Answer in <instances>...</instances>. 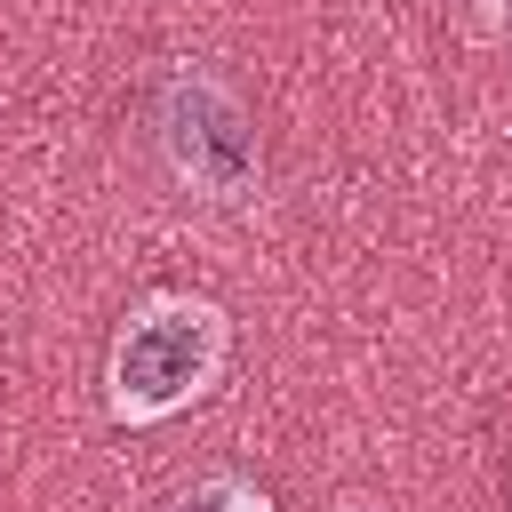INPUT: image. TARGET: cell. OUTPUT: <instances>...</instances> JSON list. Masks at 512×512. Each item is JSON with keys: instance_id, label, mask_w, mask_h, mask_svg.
Wrapping results in <instances>:
<instances>
[{"instance_id": "obj_3", "label": "cell", "mask_w": 512, "mask_h": 512, "mask_svg": "<svg viewBox=\"0 0 512 512\" xmlns=\"http://www.w3.org/2000/svg\"><path fill=\"white\" fill-rule=\"evenodd\" d=\"M168 512H272V504H264V488H248L240 472H216V480H200L192 496H176Z\"/></svg>"}, {"instance_id": "obj_2", "label": "cell", "mask_w": 512, "mask_h": 512, "mask_svg": "<svg viewBox=\"0 0 512 512\" xmlns=\"http://www.w3.org/2000/svg\"><path fill=\"white\" fill-rule=\"evenodd\" d=\"M160 152H168V168L192 184V192H208V200H248L256 192V176H264V144H256V120H248V104L208 72V64H176L168 80H160Z\"/></svg>"}, {"instance_id": "obj_5", "label": "cell", "mask_w": 512, "mask_h": 512, "mask_svg": "<svg viewBox=\"0 0 512 512\" xmlns=\"http://www.w3.org/2000/svg\"><path fill=\"white\" fill-rule=\"evenodd\" d=\"M504 8H512V0H504Z\"/></svg>"}, {"instance_id": "obj_1", "label": "cell", "mask_w": 512, "mask_h": 512, "mask_svg": "<svg viewBox=\"0 0 512 512\" xmlns=\"http://www.w3.org/2000/svg\"><path fill=\"white\" fill-rule=\"evenodd\" d=\"M232 328L208 296H152L144 312H128L120 344H112V416L120 424H160L176 408H192L216 376H224Z\"/></svg>"}, {"instance_id": "obj_4", "label": "cell", "mask_w": 512, "mask_h": 512, "mask_svg": "<svg viewBox=\"0 0 512 512\" xmlns=\"http://www.w3.org/2000/svg\"><path fill=\"white\" fill-rule=\"evenodd\" d=\"M344 512H360V504H344Z\"/></svg>"}]
</instances>
